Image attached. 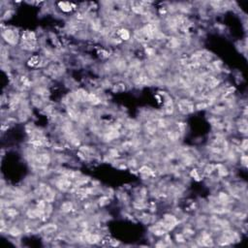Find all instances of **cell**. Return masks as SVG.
Listing matches in <instances>:
<instances>
[{
  "label": "cell",
  "mask_w": 248,
  "mask_h": 248,
  "mask_svg": "<svg viewBox=\"0 0 248 248\" xmlns=\"http://www.w3.org/2000/svg\"><path fill=\"white\" fill-rule=\"evenodd\" d=\"M117 34L122 41H128L130 39V33L127 29H119Z\"/></svg>",
  "instance_id": "7"
},
{
  "label": "cell",
  "mask_w": 248,
  "mask_h": 248,
  "mask_svg": "<svg viewBox=\"0 0 248 248\" xmlns=\"http://www.w3.org/2000/svg\"><path fill=\"white\" fill-rule=\"evenodd\" d=\"M50 157L47 154H39L37 156V161H38L40 164H49L50 163Z\"/></svg>",
  "instance_id": "8"
},
{
  "label": "cell",
  "mask_w": 248,
  "mask_h": 248,
  "mask_svg": "<svg viewBox=\"0 0 248 248\" xmlns=\"http://www.w3.org/2000/svg\"><path fill=\"white\" fill-rule=\"evenodd\" d=\"M6 213L8 216H10V217H14V216H16V214H17V210L13 209V208H9L6 211Z\"/></svg>",
  "instance_id": "12"
},
{
  "label": "cell",
  "mask_w": 248,
  "mask_h": 248,
  "mask_svg": "<svg viewBox=\"0 0 248 248\" xmlns=\"http://www.w3.org/2000/svg\"><path fill=\"white\" fill-rule=\"evenodd\" d=\"M2 36H3L4 40L11 45H16L19 39L18 32H16V30H13V29H7V30L3 31Z\"/></svg>",
  "instance_id": "1"
},
{
  "label": "cell",
  "mask_w": 248,
  "mask_h": 248,
  "mask_svg": "<svg viewBox=\"0 0 248 248\" xmlns=\"http://www.w3.org/2000/svg\"><path fill=\"white\" fill-rule=\"evenodd\" d=\"M40 63H41V58H40V56H38V55H33V56H31L30 58L28 59V61H27V65L30 66V67H37V66H39V65H40Z\"/></svg>",
  "instance_id": "4"
},
{
  "label": "cell",
  "mask_w": 248,
  "mask_h": 248,
  "mask_svg": "<svg viewBox=\"0 0 248 248\" xmlns=\"http://www.w3.org/2000/svg\"><path fill=\"white\" fill-rule=\"evenodd\" d=\"M61 209L63 210V211H65V212L70 211V210L72 209V204L70 202L63 203L62 205H61Z\"/></svg>",
  "instance_id": "10"
},
{
  "label": "cell",
  "mask_w": 248,
  "mask_h": 248,
  "mask_svg": "<svg viewBox=\"0 0 248 248\" xmlns=\"http://www.w3.org/2000/svg\"><path fill=\"white\" fill-rule=\"evenodd\" d=\"M44 230L46 233H52V232H54L56 230V227L54 224H50V225H47L44 228Z\"/></svg>",
  "instance_id": "11"
},
{
  "label": "cell",
  "mask_w": 248,
  "mask_h": 248,
  "mask_svg": "<svg viewBox=\"0 0 248 248\" xmlns=\"http://www.w3.org/2000/svg\"><path fill=\"white\" fill-rule=\"evenodd\" d=\"M57 186H58L59 189L63 190V191H65V190H68L71 186V182L69 180H67V179H61V180L57 183Z\"/></svg>",
  "instance_id": "6"
},
{
  "label": "cell",
  "mask_w": 248,
  "mask_h": 248,
  "mask_svg": "<svg viewBox=\"0 0 248 248\" xmlns=\"http://www.w3.org/2000/svg\"><path fill=\"white\" fill-rule=\"evenodd\" d=\"M86 240L89 243H96V242L100 240V237L97 235H88L86 236Z\"/></svg>",
  "instance_id": "9"
},
{
  "label": "cell",
  "mask_w": 248,
  "mask_h": 248,
  "mask_svg": "<svg viewBox=\"0 0 248 248\" xmlns=\"http://www.w3.org/2000/svg\"><path fill=\"white\" fill-rule=\"evenodd\" d=\"M44 198L47 203H51L54 200V194L51 189L47 188L44 191Z\"/></svg>",
  "instance_id": "5"
},
{
  "label": "cell",
  "mask_w": 248,
  "mask_h": 248,
  "mask_svg": "<svg viewBox=\"0 0 248 248\" xmlns=\"http://www.w3.org/2000/svg\"><path fill=\"white\" fill-rule=\"evenodd\" d=\"M10 234L13 235V236H19V231L18 229H16V228H13L11 231H10Z\"/></svg>",
  "instance_id": "13"
},
{
  "label": "cell",
  "mask_w": 248,
  "mask_h": 248,
  "mask_svg": "<svg viewBox=\"0 0 248 248\" xmlns=\"http://www.w3.org/2000/svg\"><path fill=\"white\" fill-rule=\"evenodd\" d=\"M177 106L179 108V110H180L181 113L183 114H189V113H191L193 112V109L194 107L192 106V104L190 103V102H187V101H180L178 104H177Z\"/></svg>",
  "instance_id": "2"
},
{
  "label": "cell",
  "mask_w": 248,
  "mask_h": 248,
  "mask_svg": "<svg viewBox=\"0 0 248 248\" xmlns=\"http://www.w3.org/2000/svg\"><path fill=\"white\" fill-rule=\"evenodd\" d=\"M58 7L60 8V10L62 12H65V13H68V12H71L73 8L75 7V5L73 3H69V2H59L58 3Z\"/></svg>",
  "instance_id": "3"
}]
</instances>
